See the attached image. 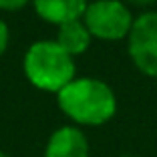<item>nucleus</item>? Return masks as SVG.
I'll use <instances>...</instances> for the list:
<instances>
[{"mask_svg": "<svg viewBox=\"0 0 157 157\" xmlns=\"http://www.w3.org/2000/svg\"><path fill=\"white\" fill-rule=\"evenodd\" d=\"M59 109L77 125L99 127L111 121L117 111L113 89L93 77H75L60 93H56Z\"/></svg>", "mask_w": 157, "mask_h": 157, "instance_id": "f257e3e1", "label": "nucleus"}, {"mask_svg": "<svg viewBox=\"0 0 157 157\" xmlns=\"http://www.w3.org/2000/svg\"><path fill=\"white\" fill-rule=\"evenodd\" d=\"M22 71L33 87L60 93L75 78V59L56 40H36L24 52Z\"/></svg>", "mask_w": 157, "mask_h": 157, "instance_id": "f03ea898", "label": "nucleus"}, {"mask_svg": "<svg viewBox=\"0 0 157 157\" xmlns=\"http://www.w3.org/2000/svg\"><path fill=\"white\" fill-rule=\"evenodd\" d=\"M81 20L93 38L117 42L129 36L135 18L123 0H93L87 4Z\"/></svg>", "mask_w": 157, "mask_h": 157, "instance_id": "7ed1b4c3", "label": "nucleus"}, {"mask_svg": "<svg viewBox=\"0 0 157 157\" xmlns=\"http://www.w3.org/2000/svg\"><path fill=\"white\" fill-rule=\"evenodd\" d=\"M127 40L133 65L143 75L157 78V10L139 14Z\"/></svg>", "mask_w": 157, "mask_h": 157, "instance_id": "20e7f679", "label": "nucleus"}, {"mask_svg": "<svg viewBox=\"0 0 157 157\" xmlns=\"http://www.w3.org/2000/svg\"><path fill=\"white\" fill-rule=\"evenodd\" d=\"M44 157H89V141L75 125L59 127L46 141Z\"/></svg>", "mask_w": 157, "mask_h": 157, "instance_id": "39448f33", "label": "nucleus"}, {"mask_svg": "<svg viewBox=\"0 0 157 157\" xmlns=\"http://www.w3.org/2000/svg\"><path fill=\"white\" fill-rule=\"evenodd\" d=\"M89 0H33L34 12L51 24H60L78 20L87 8Z\"/></svg>", "mask_w": 157, "mask_h": 157, "instance_id": "423d86ee", "label": "nucleus"}, {"mask_svg": "<svg viewBox=\"0 0 157 157\" xmlns=\"http://www.w3.org/2000/svg\"><path fill=\"white\" fill-rule=\"evenodd\" d=\"M59 30H56V44L63 48V51H67L71 56H81L83 52L89 51V46H91V33L87 30V26H85V22L81 18L78 20H71V22H65L60 24V26H56Z\"/></svg>", "mask_w": 157, "mask_h": 157, "instance_id": "0eeeda50", "label": "nucleus"}, {"mask_svg": "<svg viewBox=\"0 0 157 157\" xmlns=\"http://www.w3.org/2000/svg\"><path fill=\"white\" fill-rule=\"evenodd\" d=\"M30 0H0V10H4V12H18Z\"/></svg>", "mask_w": 157, "mask_h": 157, "instance_id": "6e6552de", "label": "nucleus"}, {"mask_svg": "<svg viewBox=\"0 0 157 157\" xmlns=\"http://www.w3.org/2000/svg\"><path fill=\"white\" fill-rule=\"evenodd\" d=\"M8 42H10V30H8V24L0 18V56L6 52L8 48Z\"/></svg>", "mask_w": 157, "mask_h": 157, "instance_id": "1a4fd4ad", "label": "nucleus"}, {"mask_svg": "<svg viewBox=\"0 0 157 157\" xmlns=\"http://www.w3.org/2000/svg\"><path fill=\"white\" fill-rule=\"evenodd\" d=\"M129 2H133V4H139V6H143V4H153L155 0H129Z\"/></svg>", "mask_w": 157, "mask_h": 157, "instance_id": "9d476101", "label": "nucleus"}, {"mask_svg": "<svg viewBox=\"0 0 157 157\" xmlns=\"http://www.w3.org/2000/svg\"><path fill=\"white\" fill-rule=\"evenodd\" d=\"M0 157H10L8 153H4V151H0Z\"/></svg>", "mask_w": 157, "mask_h": 157, "instance_id": "9b49d317", "label": "nucleus"}, {"mask_svg": "<svg viewBox=\"0 0 157 157\" xmlns=\"http://www.w3.org/2000/svg\"><path fill=\"white\" fill-rule=\"evenodd\" d=\"M121 157H133V155H121Z\"/></svg>", "mask_w": 157, "mask_h": 157, "instance_id": "f8f14e48", "label": "nucleus"}]
</instances>
